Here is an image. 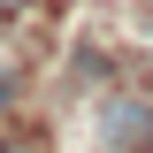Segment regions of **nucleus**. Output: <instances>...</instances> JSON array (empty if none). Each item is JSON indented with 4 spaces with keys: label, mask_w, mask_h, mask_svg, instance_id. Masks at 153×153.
Here are the masks:
<instances>
[{
    "label": "nucleus",
    "mask_w": 153,
    "mask_h": 153,
    "mask_svg": "<svg viewBox=\"0 0 153 153\" xmlns=\"http://www.w3.org/2000/svg\"><path fill=\"white\" fill-rule=\"evenodd\" d=\"M0 153H46V146H38L31 130H8V138H0Z\"/></svg>",
    "instance_id": "1"
},
{
    "label": "nucleus",
    "mask_w": 153,
    "mask_h": 153,
    "mask_svg": "<svg viewBox=\"0 0 153 153\" xmlns=\"http://www.w3.org/2000/svg\"><path fill=\"white\" fill-rule=\"evenodd\" d=\"M8 84H16V76H8V69H0V100H8Z\"/></svg>",
    "instance_id": "2"
},
{
    "label": "nucleus",
    "mask_w": 153,
    "mask_h": 153,
    "mask_svg": "<svg viewBox=\"0 0 153 153\" xmlns=\"http://www.w3.org/2000/svg\"><path fill=\"white\" fill-rule=\"evenodd\" d=\"M0 8H23V0H0Z\"/></svg>",
    "instance_id": "3"
}]
</instances>
